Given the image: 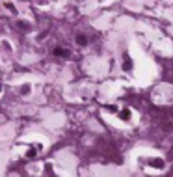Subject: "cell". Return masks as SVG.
Segmentation results:
<instances>
[{"label": "cell", "instance_id": "8992f818", "mask_svg": "<svg viewBox=\"0 0 173 177\" xmlns=\"http://www.w3.org/2000/svg\"><path fill=\"white\" fill-rule=\"evenodd\" d=\"M28 91H30V86H28V84H24V86L20 88V93H22V95H26Z\"/></svg>", "mask_w": 173, "mask_h": 177}, {"label": "cell", "instance_id": "3957f363", "mask_svg": "<svg viewBox=\"0 0 173 177\" xmlns=\"http://www.w3.org/2000/svg\"><path fill=\"white\" fill-rule=\"evenodd\" d=\"M54 54H56V56H63V58H65V56H69V52H67L65 49H60V47H58V49H54Z\"/></svg>", "mask_w": 173, "mask_h": 177}, {"label": "cell", "instance_id": "5b68a950", "mask_svg": "<svg viewBox=\"0 0 173 177\" xmlns=\"http://www.w3.org/2000/svg\"><path fill=\"white\" fill-rule=\"evenodd\" d=\"M17 26H19L20 30H26V28H28V22H24V21H19V22H17Z\"/></svg>", "mask_w": 173, "mask_h": 177}, {"label": "cell", "instance_id": "6da1fadb", "mask_svg": "<svg viewBox=\"0 0 173 177\" xmlns=\"http://www.w3.org/2000/svg\"><path fill=\"white\" fill-rule=\"evenodd\" d=\"M123 69H125V71H130V69H132V60H130L129 56H125V62H123Z\"/></svg>", "mask_w": 173, "mask_h": 177}, {"label": "cell", "instance_id": "9c48e42d", "mask_svg": "<svg viewBox=\"0 0 173 177\" xmlns=\"http://www.w3.org/2000/svg\"><path fill=\"white\" fill-rule=\"evenodd\" d=\"M0 91H2V84H0Z\"/></svg>", "mask_w": 173, "mask_h": 177}, {"label": "cell", "instance_id": "ba28073f", "mask_svg": "<svg viewBox=\"0 0 173 177\" xmlns=\"http://www.w3.org/2000/svg\"><path fill=\"white\" fill-rule=\"evenodd\" d=\"M35 155V149L32 147V149H28V153H26V157H34Z\"/></svg>", "mask_w": 173, "mask_h": 177}, {"label": "cell", "instance_id": "52a82bcc", "mask_svg": "<svg viewBox=\"0 0 173 177\" xmlns=\"http://www.w3.org/2000/svg\"><path fill=\"white\" fill-rule=\"evenodd\" d=\"M129 116H130V112H129V110H123V112H121V119H125V121H127V119H129Z\"/></svg>", "mask_w": 173, "mask_h": 177}, {"label": "cell", "instance_id": "7a4b0ae2", "mask_svg": "<svg viewBox=\"0 0 173 177\" xmlns=\"http://www.w3.org/2000/svg\"><path fill=\"white\" fill-rule=\"evenodd\" d=\"M76 41H78V45H82V47H84V45L88 43V37H86L84 34H78V35H76Z\"/></svg>", "mask_w": 173, "mask_h": 177}, {"label": "cell", "instance_id": "277c9868", "mask_svg": "<svg viewBox=\"0 0 173 177\" xmlns=\"http://www.w3.org/2000/svg\"><path fill=\"white\" fill-rule=\"evenodd\" d=\"M149 164H151V166H155V168H164V162H158V159H151V161H149Z\"/></svg>", "mask_w": 173, "mask_h": 177}]
</instances>
